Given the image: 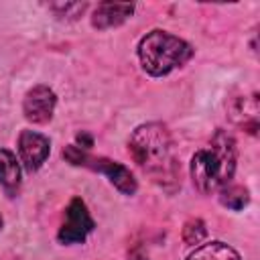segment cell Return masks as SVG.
<instances>
[{
    "label": "cell",
    "instance_id": "1",
    "mask_svg": "<svg viewBox=\"0 0 260 260\" xmlns=\"http://www.w3.org/2000/svg\"><path fill=\"white\" fill-rule=\"evenodd\" d=\"M128 150L134 162L162 189L175 191L181 185V167L167 126L158 122L138 126L128 140Z\"/></svg>",
    "mask_w": 260,
    "mask_h": 260
},
{
    "label": "cell",
    "instance_id": "2",
    "mask_svg": "<svg viewBox=\"0 0 260 260\" xmlns=\"http://www.w3.org/2000/svg\"><path fill=\"white\" fill-rule=\"evenodd\" d=\"M236 140L230 132L217 130L211 142L191 158V179L199 193L209 195L230 185L236 173Z\"/></svg>",
    "mask_w": 260,
    "mask_h": 260
},
{
    "label": "cell",
    "instance_id": "3",
    "mask_svg": "<svg viewBox=\"0 0 260 260\" xmlns=\"http://www.w3.org/2000/svg\"><path fill=\"white\" fill-rule=\"evenodd\" d=\"M193 47L167 30H150L138 43V59L142 69L152 77H162L183 67L193 57Z\"/></svg>",
    "mask_w": 260,
    "mask_h": 260
},
{
    "label": "cell",
    "instance_id": "4",
    "mask_svg": "<svg viewBox=\"0 0 260 260\" xmlns=\"http://www.w3.org/2000/svg\"><path fill=\"white\" fill-rule=\"evenodd\" d=\"M63 158L67 162H71V165H79V167H87V169H93V171L104 173L110 179V183L118 191H122L124 195H134L136 189H138L134 175L124 165H120L116 160H110V158H104V156H89L85 150H81L75 144L65 146Z\"/></svg>",
    "mask_w": 260,
    "mask_h": 260
},
{
    "label": "cell",
    "instance_id": "5",
    "mask_svg": "<svg viewBox=\"0 0 260 260\" xmlns=\"http://www.w3.org/2000/svg\"><path fill=\"white\" fill-rule=\"evenodd\" d=\"M95 228V221L91 219L89 211H87V205L83 203V199L79 197H73L71 203L67 205L65 209V219L59 228V234H57V240L65 246L69 244H83L87 234Z\"/></svg>",
    "mask_w": 260,
    "mask_h": 260
},
{
    "label": "cell",
    "instance_id": "6",
    "mask_svg": "<svg viewBox=\"0 0 260 260\" xmlns=\"http://www.w3.org/2000/svg\"><path fill=\"white\" fill-rule=\"evenodd\" d=\"M55 104H57L55 91L49 89L47 85H37L24 95V102H22L24 118L32 124H45L53 118Z\"/></svg>",
    "mask_w": 260,
    "mask_h": 260
},
{
    "label": "cell",
    "instance_id": "7",
    "mask_svg": "<svg viewBox=\"0 0 260 260\" xmlns=\"http://www.w3.org/2000/svg\"><path fill=\"white\" fill-rule=\"evenodd\" d=\"M51 142L45 134H39L35 130H22L18 136V154L26 171H37L49 156Z\"/></svg>",
    "mask_w": 260,
    "mask_h": 260
},
{
    "label": "cell",
    "instance_id": "8",
    "mask_svg": "<svg viewBox=\"0 0 260 260\" xmlns=\"http://www.w3.org/2000/svg\"><path fill=\"white\" fill-rule=\"evenodd\" d=\"M134 12V4L130 2H102L95 6L91 24L95 28H112L122 24Z\"/></svg>",
    "mask_w": 260,
    "mask_h": 260
},
{
    "label": "cell",
    "instance_id": "9",
    "mask_svg": "<svg viewBox=\"0 0 260 260\" xmlns=\"http://www.w3.org/2000/svg\"><path fill=\"white\" fill-rule=\"evenodd\" d=\"M232 118L236 124H240L250 134H256L258 130V100L256 93L250 98H236L232 104Z\"/></svg>",
    "mask_w": 260,
    "mask_h": 260
},
{
    "label": "cell",
    "instance_id": "10",
    "mask_svg": "<svg viewBox=\"0 0 260 260\" xmlns=\"http://www.w3.org/2000/svg\"><path fill=\"white\" fill-rule=\"evenodd\" d=\"M0 185L10 195H14L16 189H18V185H20V167H18V160L6 148H0Z\"/></svg>",
    "mask_w": 260,
    "mask_h": 260
},
{
    "label": "cell",
    "instance_id": "11",
    "mask_svg": "<svg viewBox=\"0 0 260 260\" xmlns=\"http://www.w3.org/2000/svg\"><path fill=\"white\" fill-rule=\"evenodd\" d=\"M187 260H240V254L223 242H209L195 248Z\"/></svg>",
    "mask_w": 260,
    "mask_h": 260
},
{
    "label": "cell",
    "instance_id": "12",
    "mask_svg": "<svg viewBox=\"0 0 260 260\" xmlns=\"http://www.w3.org/2000/svg\"><path fill=\"white\" fill-rule=\"evenodd\" d=\"M219 201L221 205H225L228 209H234V211H240L248 205L250 201V195H248V189L242 187V185H225L221 191H219Z\"/></svg>",
    "mask_w": 260,
    "mask_h": 260
},
{
    "label": "cell",
    "instance_id": "13",
    "mask_svg": "<svg viewBox=\"0 0 260 260\" xmlns=\"http://www.w3.org/2000/svg\"><path fill=\"white\" fill-rule=\"evenodd\" d=\"M205 236H207V228H205L203 219H199V217L189 219V221L183 225V240H185V244H189V246L199 244Z\"/></svg>",
    "mask_w": 260,
    "mask_h": 260
},
{
    "label": "cell",
    "instance_id": "14",
    "mask_svg": "<svg viewBox=\"0 0 260 260\" xmlns=\"http://www.w3.org/2000/svg\"><path fill=\"white\" fill-rule=\"evenodd\" d=\"M77 140H79V144H85L83 148H89V146L93 144V140H91V136H89V134H79V136H77Z\"/></svg>",
    "mask_w": 260,
    "mask_h": 260
},
{
    "label": "cell",
    "instance_id": "15",
    "mask_svg": "<svg viewBox=\"0 0 260 260\" xmlns=\"http://www.w3.org/2000/svg\"><path fill=\"white\" fill-rule=\"evenodd\" d=\"M128 260H146V258H144V256H140V254H134V256H130Z\"/></svg>",
    "mask_w": 260,
    "mask_h": 260
},
{
    "label": "cell",
    "instance_id": "16",
    "mask_svg": "<svg viewBox=\"0 0 260 260\" xmlns=\"http://www.w3.org/2000/svg\"><path fill=\"white\" fill-rule=\"evenodd\" d=\"M0 230H2V219H0Z\"/></svg>",
    "mask_w": 260,
    "mask_h": 260
}]
</instances>
